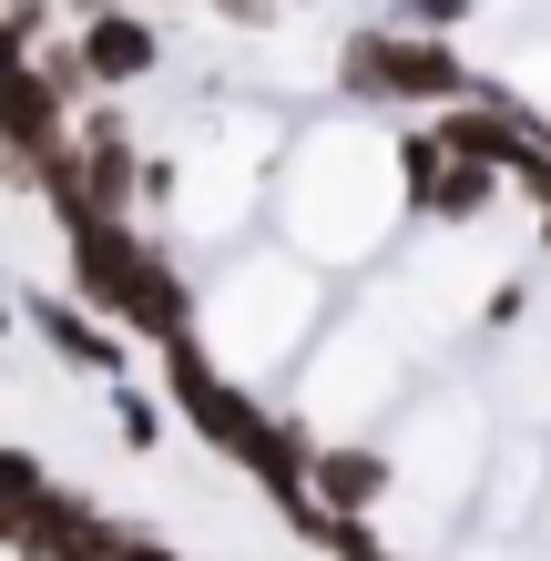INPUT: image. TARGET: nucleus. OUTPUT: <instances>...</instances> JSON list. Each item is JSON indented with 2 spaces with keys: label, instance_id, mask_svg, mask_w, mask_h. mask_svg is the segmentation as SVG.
<instances>
[{
  "label": "nucleus",
  "instance_id": "nucleus-3",
  "mask_svg": "<svg viewBox=\"0 0 551 561\" xmlns=\"http://www.w3.org/2000/svg\"><path fill=\"white\" fill-rule=\"evenodd\" d=\"M113 419H123V439H134V449H153V399H123Z\"/></svg>",
  "mask_w": 551,
  "mask_h": 561
},
{
  "label": "nucleus",
  "instance_id": "nucleus-1",
  "mask_svg": "<svg viewBox=\"0 0 551 561\" xmlns=\"http://www.w3.org/2000/svg\"><path fill=\"white\" fill-rule=\"evenodd\" d=\"M337 72H347V92H368V103H449V92H460V61L439 42H409V21L368 31Z\"/></svg>",
  "mask_w": 551,
  "mask_h": 561
},
{
  "label": "nucleus",
  "instance_id": "nucleus-2",
  "mask_svg": "<svg viewBox=\"0 0 551 561\" xmlns=\"http://www.w3.org/2000/svg\"><path fill=\"white\" fill-rule=\"evenodd\" d=\"M72 31H82L72 61H82V82H92V92H123V82H144L153 61H164L153 21H134V11H103V21H72Z\"/></svg>",
  "mask_w": 551,
  "mask_h": 561
}]
</instances>
